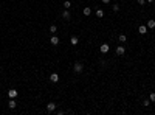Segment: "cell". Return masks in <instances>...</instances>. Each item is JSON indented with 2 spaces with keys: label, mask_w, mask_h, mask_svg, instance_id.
Masks as SVG:
<instances>
[{
  "label": "cell",
  "mask_w": 155,
  "mask_h": 115,
  "mask_svg": "<svg viewBox=\"0 0 155 115\" xmlns=\"http://www.w3.org/2000/svg\"><path fill=\"white\" fill-rule=\"evenodd\" d=\"M73 72H74V73H82V72H84V64H82V62H74Z\"/></svg>",
  "instance_id": "1"
},
{
  "label": "cell",
  "mask_w": 155,
  "mask_h": 115,
  "mask_svg": "<svg viewBox=\"0 0 155 115\" xmlns=\"http://www.w3.org/2000/svg\"><path fill=\"white\" fill-rule=\"evenodd\" d=\"M59 42H61V39L56 36V34H51V37H50V44L53 45V47H56V45H59Z\"/></svg>",
  "instance_id": "2"
},
{
  "label": "cell",
  "mask_w": 155,
  "mask_h": 115,
  "mask_svg": "<svg viewBox=\"0 0 155 115\" xmlns=\"http://www.w3.org/2000/svg\"><path fill=\"white\" fill-rule=\"evenodd\" d=\"M109 50H110V45H109V44H101V47H99V51H101L102 55L109 53Z\"/></svg>",
  "instance_id": "3"
},
{
  "label": "cell",
  "mask_w": 155,
  "mask_h": 115,
  "mask_svg": "<svg viewBox=\"0 0 155 115\" xmlns=\"http://www.w3.org/2000/svg\"><path fill=\"white\" fill-rule=\"evenodd\" d=\"M56 107H57L56 103H53V101L48 103V104H47V112H54V111H56Z\"/></svg>",
  "instance_id": "4"
},
{
  "label": "cell",
  "mask_w": 155,
  "mask_h": 115,
  "mask_svg": "<svg viewBox=\"0 0 155 115\" xmlns=\"http://www.w3.org/2000/svg\"><path fill=\"white\" fill-rule=\"evenodd\" d=\"M50 81H51V83H53V84H56V83H59V75H57L56 72H54V73H51V75H50Z\"/></svg>",
  "instance_id": "5"
},
{
  "label": "cell",
  "mask_w": 155,
  "mask_h": 115,
  "mask_svg": "<svg viewBox=\"0 0 155 115\" xmlns=\"http://www.w3.org/2000/svg\"><path fill=\"white\" fill-rule=\"evenodd\" d=\"M115 53H116L118 56H123L126 53V48H124V45H119V47H116V50H115Z\"/></svg>",
  "instance_id": "6"
},
{
  "label": "cell",
  "mask_w": 155,
  "mask_h": 115,
  "mask_svg": "<svg viewBox=\"0 0 155 115\" xmlns=\"http://www.w3.org/2000/svg\"><path fill=\"white\" fill-rule=\"evenodd\" d=\"M62 19H65V20H70V19H71L70 9H65V8H64V13H62Z\"/></svg>",
  "instance_id": "7"
},
{
  "label": "cell",
  "mask_w": 155,
  "mask_h": 115,
  "mask_svg": "<svg viewBox=\"0 0 155 115\" xmlns=\"http://www.w3.org/2000/svg\"><path fill=\"white\" fill-rule=\"evenodd\" d=\"M17 95H19V92H17L16 89H9L8 90V96L9 98H17Z\"/></svg>",
  "instance_id": "8"
},
{
  "label": "cell",
  "mask_w": 155,
  "mask_h": 115,
  "mask_svg": "<svg viewBox=\"0 0 155 115\" xmlns=\"http://www.w3.org/2000/svg\"><path fill=\"white\" fill-rule=\"evenodd\" d=\"M146 27L149 28V30H154V28H155V20L154 19H149L147 24H146Z\"/></svg>",
  "instance_id": "9"
},
{
  "label": "cell",
  "mask_w": 155,
  "mask_h": 115,
  "mask_svg": "<svg viewBox=\"0 0 155 115\" xmlns=\"http://www.w3.org/2000/svg\"><path fill=\"white\" fill-rule=\"evenodd\" d=\"M70 44L73 45V47H76V45L79 44V39H78L76 36H71V37H70Z\"/></svg>",
  "instance_id": "10"
},
{
  "label": "cell",
  "mask_w": 155,
  "mask_h": 115,
  "mask_svg": "<svg viewBox=\"0 0 155 115\" xmlns=\"http://www.w3.org/2000/svg\"><path fill=\"white\" fill-rule=\"evenodd\" d=\"M16 98H9V103H8V107L9 109H16Z\"/></svg>",
  "instance_id": "11"
},
{
  "label": "cell",
  "mask_w": 155,
  "mask_h": 115,
  "mask_svg": "<svg viewBox=\"0 0 155 115\" xmlns=\"http://www.w3.org/2000/svg\"><path fill=\"white\" fill-rule=\"evenodd\" d=\"M147 30H149V28H147L146 25H140V28H138L140 34H146V33H147Z\"/></svg>",
  "instance_id": "12"
},
{
  "label": "cell",
  "mask_w": 155,
  "mask_h": 115,
  "mask_svg": "<svg viewBox=\"0 0 155 115\" xmlns=\"http://www.w3.org/2000/svg\"><path fill=\"white\" fill-rule=\"evenodd\" d=\"M118 41L121 42V44H124V42H127V36H126V34H119L118 36Z\"/></svg>",
  "instance_id": "13"
},
{
  "label": "cell",
  "mask_w": 155,
  "mask_h": 115,
  "mask_svg": "<svg viewBox=\"0 0 155 115\" xmlns=\"http://www.w3.org/2000/svg\"><path fill=\"white\" fill-rule=\"evenodd\" d=\"M82 13H84V16H90V14H91V8H90V6H85Z\"/></svg>",
  "instance_id": "14"
},
{
  "label": "cell",
  "mask_w": 155,
  "mask_h": 115,
  "mask_svg": "<svg viewBox=\"0 0 155 115\" xmlns=\"http://www.w3.org/2000/svg\"><path fill=\"white\" fill-rule=\"evenodd\" d=\"M64 8L65 9H70L71 8V2H70V0H65V2H64Z\"/></svg>",
  "instance_id": "15"
},
{
  "label": "cell",
  "mask_w": 155,
  "mask_h": 115,
  "mask_svg": "<svg viewBox=\"0 0 155 115\" xmlns=\"http://www.w3.org/2000/svg\"><path fill=\"white\" fill-rule=\"evenodd\" d=\"M96 17H104V11H102L101 8L96 9Z\"/></svg>",
  "instance_id": "16"
},
{
  "label": "cell",
  "mask_w": 155,
  "mask_h": 115,
  "mask_svg": "<svg viewBox=\"0 0 155 115\" xmlns=\"http://www.w3.org/2000/svg\"><path fill=\"white\" fill-rule=\"evenodd\" d=\"M56 31H57V27L53 24V25L50 27V33H51V34H56Z\"/></svg>",
  "instance_id": "17"
},
{
  "label": "cell",
  "mask_w": 155,
  "mask_h": 115,
  "mask_svg": "<svg viewBox=\"0 0 155 115\" xmlns=\"http://www.w3.org/2000/svg\"><path fill=\"white\" fill-rule=\"evenodd\" d=\"M112 9H113V13H118V11H119V5H118V3L112 5Z\"/></svg>",
  "instance_id": "18"
},
{
  "label": "cell",
  "mask_w": 155,
  "mask_h": 115,
  "mask_svg": "<svg viewBox=\"0 0 155 115\" xmlns=\"http://www.w3.org/2000/svg\"><path fill=\"white\" fill-rule=\"evenodd\" d=\"M149 100H151V103H155V92H151V95H149Z\"/></svg>",
  "instance_id": "19"
},
{
  "label": "cell",
  "mask_w": 155,
  "mask_h": 115,
  "mask_svg": "<svg viewBox=\"0 0 155 115\" xmlns=\"http://www.w3.org/2000/svg\"><path fill=\"white\" fill-rule=\"evenodd\" d=\"M143 106H144V107H149V106H151V100H144V101H143Z\"/></svg>",
  "instance_id": "20"
},
{
  "label": "cell",
  "mask_w": 155,
  "mask_h": 115,
  "mask_svg": "<svg viewBox=\"0 0 155 115\" xmlns=\"http://www.w3.org/2000/svg\"><path fill=\"white\" fill-rule=\"evenodd\" d=\"M138 2V5H146V0H136Z\"/></svg>",
  "instance_id": "21"
},
{
  "label": "cell",
  "mask_w": 155,
  "mask_h": 115,
  "mask_svg": "<svg viewBox=\"0 0 155 115\" xmlns=\"http://www.w3.org/2000/svg\"><path fill=\"white\" fill-rule=\"evenodd\" d=\"M102 3H104V5H109V3H110V0H102Z\"/></svg>",
  "instance_id": "22"
},
{
  "label": "cell",
  "mask_w": 155,
  "mask_h": 115,
  "mask_svg": "<svg viewBox=\"0 0 155 115\" xmlns=\"http://www.w3.org/2000/svg\"><path fill=\"white\" fill-rule=\"evenodd\" d=\"M154 2V0H146V3H152Z\"/></svg>",
  "instance_id": "23"
},
{
  "label": "cell",
  "mask_w": 155,
  "mask_h": 115,
  "mask_svg": "<svg viewBox=\"0 0 155 115\" xmlns=\"http://www.w3.org/2000/svg\"><path fill=\"white\" fill-rule=\"evenodd\" d=\"M0 8H2V5H0Z\"/></svg>",
  "instance_id": "24"
}]
</instances>
